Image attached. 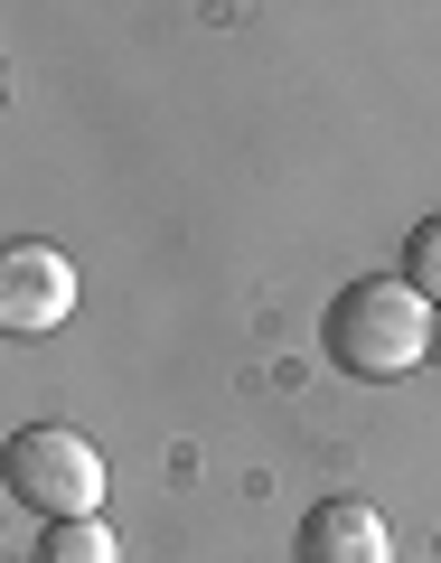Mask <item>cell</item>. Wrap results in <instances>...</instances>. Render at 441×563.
Returning a JSON list of instances; mask_svg holds the SVG:
<instances>
[{
    "label": "cell",
    "instance_id": "6da1fadb",
    "mask_svg": "<svg viewBox=\"0 0 441 563\" xmlns=\"http://www.w3.org/2000/svg\"><path fill=\"white\" fill-rule=\"evenodd\" d=\"M320 347H329V366H339V376L395 385V376H414V366L432 357V301H422L404 273H357L339 301H329Z\"/></svg>",
    "mask_w": 441,
    "mask_h": 563
},
{
    "label": "cell",
    "instance_id": "52a82bcc",
    "mask_svg": "<svg viewBox=\"0 0 441 563\" xmlns=\"http://www.w3.org/2000/svg\"><path fill=\"white\" fill-rule=\"evenodd\" d=\"M432 357H441V310H432Z\"/></svg>",
    "mask_w": 441,
    "mask_h": 563
},
{
    "label": "cell",
    "instance_id": "277c9868",
    "mask_svg": "<svg viewBox=\"0 0 441 563\" xmlns=\"http://www.w3.org/2000/svg\"><path fill=\"white\" fill-rule=\"evenodd\" d=\"M301 563H395V536L366 498H320L301 517Z\"/></svg>",
    "mask_w": 441,
    "mask_h": 563
},
{
    "label": "cell",
    "instance_id": "5b68a950",
    "mask_svg": "<svg viewBox=\"0 0 441 563\" xmlns=\"http://www.w3.org/2000/svg\"><path fill=\"white\" fill-rule=\"evenodd\" d=\"M29 563H122V554H113V526L103 517H66V526H38V554Z\"/></svg>",
    "mask_w": 441,
    "mask_h": 563
},
{
    "label": "cell",
    "instance_id": "7a4b0ae2",
    "mask_svg": "<svg viewBox=\"0 0 441 563\" xmlns=\"http://www.w3.org/2000/svg\"><path fill=\"white\" fill-rule=\"evenodd\" d=\"M0 470H10V498H20L38 526L103 517V451L85 442L76 422H29V432H10Z\"/></svg>",
    "mask_w": 441,
    "mask_h": 563
},
{
    "label": "cell",
    "instance_id": "8992f818",
    "mask_svg": "<svg viewBox=\"0 0 441 563\" xmlns=\"http://www.w3.org/2000/svg\"><path fill=\"white\" fill-rule=\"evenodd\" d=\"M404 282H414L422 301L441 310V207H432V217L414 225V235H404Z\"/></svg>",
    "mask_w": 441,
    "mask_h": 563
},
{
    "label": "cell",
    "instance_id": "3957f363",
    "mask_svg": "<svg viewBox=\"0 0 441 563\" xmlns=\"http://www.w3.org/2000/svg\"><path fill=\"white\" fill-rule=\"evenodd\" d=\"M66 310H76V263L57 244H38V235H10V254H0V329L38 339Z\"/></svg>",
    "mask_w": 441,
    "mask_h": 563
}]
</instances>
